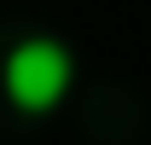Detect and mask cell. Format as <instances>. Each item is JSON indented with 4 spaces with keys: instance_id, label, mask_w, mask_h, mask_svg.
Wrapping results in <instances>:
<instances>
[{
    "instance_id": "1",
    "label": "cell",
    "mask_w": 151,
    "mask_h": 145,
    "mask_svg": "<svg viewBox=\"0 0 151 145\" xmlns=\"http://www.w3.org/2000/svg\"><path fill=\"white\" fill-rule=\"evenodd\" d=\"M70 81H76V58H70V47L58 35H23V41H12V52L0 64L6 99L18 110H29V116L52 110L58 99L70 93Z\"/></svg>"
}]
</instances>
